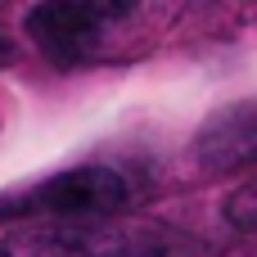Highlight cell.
<instances>
[{
  "instance_id": "5b68a950",
  "label": "cell",
  "mask_w": 257,
  "mask_h": 257,
  "mask_svg": "<svg viewBox=\"0 0 257 257\" xmlns=\"http://www.w3.org/2000/svg\"><path fill=\"white\" fill-rule=\"evenodd\" d=\"M226 221H230L235 230L257 235V181H244V185L226 199Z\"/></svg>"
},
{
  "instance_id": "7a4b0ae2",
  "label": "cell",
  "mask_w": 257,
  "mask_h": 257,
  "mask_svg": "<svg viewBox=\"0 0 257 257\" xmlns=\"http://www.w3.org/2000/svg\"><path fill=\"white\" fill-rule=\"evenodd\" d=\"M131 203V185L113 167H72L50 181H36L18 194L0 199L5 221L23 226H90L108 221Z\"/></svg>"
},
{
  "instance_id": "277c9868",
  "label": "cell",
  "mask_w": 257,
  "mask_h": 257,
  "mask_svg": "<svg viewBox=\"0 0 257 257\" xmlns=\"http://www.w3.org/2000/svg\"><path fill=\"white\" fill-rule=\"evenodd\" d=\"M199 158L212 167V172H239V167H253L257 163V104H235V108H221L203 136H199Z\"/></svg>"
},
{
  "instance_id": "3957f363",
  "label": "cell",
  "mask_w": 257,
  "mask_h": 257,
  "mask_svg": "<svg viewBox=\"0 0 257 257\" xmlns=\"http://www.w3.org/2000/svg\"><path fill=\"white\" fill-rule=\"evenodd\" d=\"M136 5H99V0H50L27 14V36L63 68L99 59L131 23Z\"/></svg>"
},
{
  "instance_id": "6da1fadb",
  "label": "cell",
  "mask_w": 257,
  "mask_h": 257,
  "mask_svg": "<svg viewBox=\"0 0 257 257\" xmlns=\"http://www.w3.org/2000/svg\"><path fill=\"white\" fill-rule=\"evenodd\" d=\"M0 257H217L212 244L172 226L90 221V226H18Z\"/></svg>"
},
{
  "instance_id": "8992f818",
  "label": "cell",
  "mask_w": 257,
  "mask_h": 257,
  "mask_svg": "<svg viewBox=\"0 0 257 257\" xmlns=\"http://www.w3.org/2000/svg\"><path fill=\"white\" fill-rule=\"evenodd\" d=\"M9 59H14V45H9V41L0 36V63H9Z\"/></svg>"
}]
</instances>
